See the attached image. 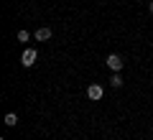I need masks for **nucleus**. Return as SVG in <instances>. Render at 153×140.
<instances>
[{"instance_id":"nucleus-1","label":"nucleus","mask_w":153,"mask_h":140,"mask_svg":"<svg viewBox=\"0 0 153 140\" xmlns=\"http://www.w3.org/2000/svg\"><path fill=\"white\" fill-rule=\"evenodd\" d=\"M102 94H105V89H102L100 84H89V87H87V97L94 99V102H97V99H102Z\"/></svg>"},{"instance_id":"nucleus-2","label":"nucleus","mask_w":153,"mask_h":140,"mask_svg":"<svg viewBox=\"0 0 153 140\" xmlns=\"http://www.w3.org/2000/svg\"><path fill=\"white\" fill-rule=\"evenodd\" d=\"M21 64L23 66H33V64H36V49H26V51H23Z\"/></svg>"},{"instance_id":"nucleus-3","label":"nucleus","mask_w":153,"mask_h":140,"mask_svg":"<svg viewBox=\"0 0 153 140\" xmlns=\"http://www.w3.org/2000/svg\"><path fill=\"white\" fill-rule=\"evenodd\" d=\"M107 66H110L112 71H120V69H123V59H120L117 54H110V56H107Z\"/></svg>"},{"instance_id":"nucleus-4","label":"nucleus","mask_w":153,"mask_h":140,"mask_svg":"<svg viewBox=\"0 0 153 140\" xmlns=\"http://www.w3.org/2000/svg\"><path fill=\"white\" fill-rule=\"evenodd\" d=\"M51 38V28H38L36 31V41H49Z\"/></svg>"},{"instance_id":"nucleus-5","label":"nucleus","mask_w":153,"mask_h":140,"mask_svg":"<svg viewBox=\"0 0 153 140\" xmlns=\"http://www.w3.org/2000/svg\"><path fill=\"white\" fill-rule=\"evenodd\" d=\"M110 84H112L115 89H117V87H123V79H120V71H115V74H112V79H110Z\"/></svg>"},{"instance_id":"nucleus-6","label":"nucleus","mask_w":153,"mask_h":140,"mask_svg":"<svg viewBox=\"0 0 153 140\" xmlns=\"http://www.w3.org/2000/svg\"><path fill=\"white\" fill-rule=\"evenodd\" d=\"M16 122H18V117H16V115H5V125H8V127H16Z\"/></svg>"},{"instance_id":"nucleus-7","label":"nucleus","mask_w":153,"mask_h":140,"mask_svg":"<svg viewBox=\"0 0 153 140\" xmlns=\"http://www.w3.org/2000/svg\"><path fill=\"white\" fill-rule=\"evenodd\" d=\"M28 38H31L28 31H18V41H28Z\"/></svg>"},{"instance_id":"nucleus-8","label":"nucleus","mask_w":153,"mask_h":140,"mask_svg":"<svg viewBox=\"0 0 153 140\" xmlns=\"http://www.w3.org/2000/svg\"><path fill=\"white\" fill-rule=\"evenodd\" d=\"M151 13H153V0H151Z\"/></svg>"}]
</instances>
